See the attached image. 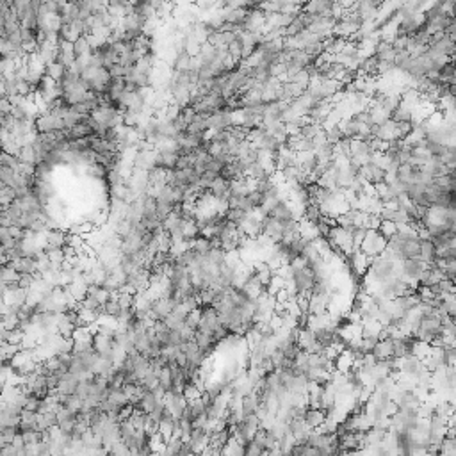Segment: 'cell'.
Segmentation results:
<instances>
[{
	"mask_svg": "<svg viewBox=\"0 0 456 456\" xmlns=\"http://www.w3.org/2000/svg\"><path fill=\"white\" fill-rule=\"evenodd\" d=\"M428 267V264H424L419 259H406L399 262V278H403L405 282H408L410 285L417 287L420 280V274Z\"/></svg>",
	"mask_w": 456,
	"mask_h": 456,
	"instance_id": "obj_1",
	"label": "cell"
},
{
	"mask_svg": "<svg viewBox=\"0 0 456 456\" xmlns=\"http://www.w3.org/2000/svg\"><path fill=\"white\" fill-rule=\"evenodd\" d=\"M385 248H387V239L381 237L376 230H369L358 250H360L364 255H367L369 259H372V257L381 255V253L385 252Z\"/></svg>",
	"mask_w": 456,
	"mask_h": 456,
	"instance_id": "obj_2",
	"label": "cell"
},
{
	"mask_svg": "<svg viewBox=\"0 0 456 456\" xmlns=\"http://www.w3.org/2000/svg\"><path fill=\"white\" fill-rule=\"evenodd\" d=\"M34 128L38 134H55V132H62L64 128V121L62 118L52 116V114H41L34 121Z\"/></svg>",
	"mask_w": 456,
	"mask_h": 456,
	"instance_id": "obj_3",
	"label": "cell"
},
{
	"mask_svg": "<svg viewBox=\"0 0 456 456\" xmlns=\"http://www.w3.org/2000/svg\"><path fill=\"white\" fill-rule=\"evenodd\" d=\"M423 369H424L423 360H419V358L413 357V355H406V357H403L401 360H398L399 374L410 376V378H413V379H415V376L419 374Z\"/></svg>",
	"mask_w": 456,
	"mask_h": 456,
	"instance_id": "obj_4",
	"label": "cell"
},
{
	"mask_svg": "<svg viewBox=\"0 0 456 456\" xmlns=\"http://www.w3.org/2000/svg\"><path fill=\"white\" fill-rule=\"evenodd\" d=\"M371 357L374 358V362L392 360V339H389V337L379 339L371 349Z\"/></svg>",
	"mask_w": 456,
	"mask_h": 456,
	"instance_id": "obj_5",
	"label": "cell"
},
{
	"mask_svg": "<svg viewBox=\"0 0 456 456\" xmlns=\"http://www.w3.org/2000/svg\"><path fill=\"white\" fill-rule=\"evenodd\" d=\"M77 387H79V378L77 376H73L72 372H66L64 376L59 378L57 389H55L54 392L57 396H73L75 392H77Z\"/></svg>",
	"mask_w": 456,
	"mask_h": 456,
	"instance_id": "obj_6",
	"label": "cell"
},
{
	"mask_svg": "<svg viewBox=\"0 0 456 456\" xmlns=\"http://www.w3.org/2000/svg\"><path fill=\"white\" fill-rule=\"evenodd\" d=\"M66 242H68V232L61 230V228L45 232V250L64 248Z\"/></svg>",
	"mask_w": 456,
	"mask_h": 456,
	"instance_id": "obj_7",
	"label": "cell"
},
{
	"mask_svg": "<svg viewBox=\"0 0 456 456\" xmlns=\"http://www.w3.org/2000/svg\"><path fill=\"white\" fill-rule=\"evenodd\" d=\"M8 266L13 267L18 274H38L36 260L32 257H20V259L9 260Z\"/></svg>",
	"mask_w": 456,
	"mask_h": 456,
	"instance_id": "obj_8",
	"label": "cell"
},
{
	"mask_svg": "<svg viewBox=\"0 0 456 456\" xmlns=\"http://www.w3.org/2000/svg\"><path fill=\"white\" fill-rule=\"evenodd\" d=\"M326 419H328L326 413L319 408H310V406H307V410H305V413H303V420L307 423V426L310 428V430L321 428L323 424L326 423Z\"/></svg>",
	"mask_w": 456,
	"mask_h": 456,
	"instance_id": "obj_9",
	"label": "cell"
},
{
	"mask_svg": "<svg viewBox=\"0 0 456 456\" xmlns=\"http://www.w3.org/2000/svg\"><path fill=\"white\" fill-rule=\"evenodd\" d=\"M179 155L180 154H177V152H157L155 150V168L171 171V169H175Z\"/></svg>",
	"mask_w": 456,
	"mask_h": 456,
	"instance_id": "obj_10",
	"label": "cell"
},
{
	"mask_svg": "<svg viewBox=\"0 0 456 456\" xmlns=\"http://www.w3.org/2000/svg\"><path fill=\"white\" fill-rule=\"evenodd\" d=\"M347 259H349L351 267H353V271L357 274H365V273H367L369 264H371V259H369L367 255H364L360 250H355L353 253H349V255H347Z\"/></svg>",
	"mask_w": 456,
	"mask_h": 456,
	"instance_id": "obj_11",
	"label": "cell"
},
{
	"mask_svg": "<svg viewBox=\"0 0 456 456\" xmlns=\"http://www.w3.org/2000/svg\"><path fill=\"white\" fill-rule=\"evenodd\" d=\"M16 157H18L20 164H29V166H34V168H36V166L40 164V162H38L36 152H34L32 145H25V146H22Z\"/></svg>",
	"mask_w": 456,
	"mask_h": 456,
	"instance_id": "obj_12",
	"label": "cell"
},
{
	"mask_svg": "<svg viewBox=\"0 0 456 456\" xmlns=\"http://www.w3.org/2000/svg\"><path fill=\"white\" fill-rule=\"evenodd\" d=\"M205 132H207V116H203V114H196L194 120L189 123V127L186 128V134L205 135Z\"/></svg>",
	"mask_w": 456,
	"mask_h": 456,
	"instance_id": "obj_13",
	"label": "cell"
},
{
	"mask_svg": "<svg viewBox=\"0 0 456 456\" xmlns=\"http://www.w3.org/2000/svg\"><path fill=\"white\" fill-rule=\"evenodd\" d=\"M419 260H423L424 264L431 266L435 262V246L430 239L426 241H420V253H419Z\"/></svg>",
	"mask_w": 456,
	"mask_h": 456,
	"instance_id": "obj_14",
	"label": "cell"
},
{
	"mask_svg": "<svg viewBox=\"0 0 456 456\" xmlns=\"http://www.w3.org/2000/svg\"><path fill=\"white\" fill-rule=\"evenodd\" d=\"M120 314H121L120 303H118L116 296H111V299H107V301L102 305V315H107V318L118 319V318H120Z\"/></svg>",
	"mask_w": 456,
	"mask_h": 456,
	"instance_id": "obj_15",
	"label": "cell"
},
{
	"mask_svg": "<svg viewBox=\"0 0 456 456\" xmlns=\"http://www.w3.org/2000/svg\"><path fill=\"white\" fill-rule=\"evenodd\" d=\"M73 54H75V57H88V55L93 54V48L89 45L88 38L81 36L77 41H73Z\"/></svg>",
	"mask_w": 456,
	"mask_h": 456,
	"instance_id": "obj_16",
	"label": "cell"
},
{
	"mask_svg": "<svg viewBox=\"0 0 456 456\" xmlns=\"http://www.w3.org/2000/svg\"><path fill=\"white\" fill-rule=\"evenodd\" d=\"M86 296L93 298L96 303H98V305H103L107 299H111V292L106 291L102 285H89V287H88V294H86Z\"/></svg>",
	"mask_w": 456,
	"mask_h": 456,
	"instance_id": "obj_17",
	"label": "cell"
},
{
	"mask_svg": "<svg viewBox=\"0 0 456 456\" xmlns=\"http://www.w3.org/2000/svg\"><path fill=\"white\" fill-rule=\"evenodd\" d=\"M164 401V399H162ZM161 403V399L155 398L154 391H145V394H143V399H141V405H139V410H143V412L150 413L152 410L155 408V406Z\"/></svg>",
	"mask_w": 456,
	"mask_h": 456,
	"instance_id": "obj_18",
	"label": "cell"
},
{
	"mask_svg": "<svg viewBox=\"0 0 456 456\" xmlns=\"http://www.w3.org/2000/svg\"><path fill=\"white\" fill-rule=\"evenodd\" d=\"M64 72H66V68L62 64H59L57 61H54V62H50V64L45 66V75H47L48 79H52V81H55V82L61 81L62 75H64Z\"/></svg>",
	"mask_w": 456,
	"mask_h": 456,
	"instance_id": "obj_19",
	"label": "cell"
},
{
	"mask_svg": "<svg viewBox=\"0 0 456 456\" xmlns=\"http://www.w3.org/2000/svg\"><path fill=\"white\" fill-rule=\"evenodd\" d=\"M321 132H323L321 125L310 123V121H305V123H303V127L299 128V135H301V137H305V139H308V141H312V139H314L318 134H321Z\"/></svg>",
	"mask_w": 456,
	"mask_h": 456,
	"instance_id": "obj_20",
	"label": "cell"
},
{
	"mask_svg": "<svg viewBox=\"0 0 456 456\" xmlns=\"http://www.w3.org/2000/svg\"><path fill=\"white\" fill-rule=\"evenodd\" d=\"M391 120L396 121V123H410L412 121V111L403 106V103H399L398 109L391 114Z\"/></svg>",
	"mask_w": 456,
	"mask_h": 456,
	"instance_id": "obj_21",
	"label": "cell"
},
{
	"mask_svg": "<svg viewBox=\"0 0 456 456\" xmlns=\"http://www.w3.org/2000/svg\"><path fill=\"white\" fill-rule=\"evenodd\" d=\"M191 69V55H187L186 52L184 54H179L175 57V62H173V73H184Z\"/></svg>",
	"mask_w": 456,
	"mask_h": 456,
	"instance_id": "obj_22",
	"label": "cell"
},
{
	"mask_svg": "<svg viewBox=\"0 0 456 456\" xmlns=\"http://www.w3.org/2000/svg\"><path fill=\"white\" fill-rule=\"evenodd\" d=\"M159 389H162V391L168 394L169 391H171V383H173V374H171V369L169 367H164L161 372H159Z\"/></svg>",
	"mask_w": 456,
	"mask_h": 456,
	"instance_id": "obj_23",
	"label": "cell"
},
{
	"mask_svg": "<svg viewBox=\"0 0 456 456\" xmlns=\"http://www.w3.org/2000/svg\"><path fill=\"white\" fill-rule=\"evenodd\" d=\"M0 276H2V280H4L6 285H13V284H18L20 280V274L16 273L13 267H9L8 264H4V266H0Z\"/></svg>",
	"mask_w": 456,
	"mask_h": 456,
	"instance_id": "obj_24",
	"label": "cell"
},
{
	"mask_svg": "<svg viewBox=\"0 0 456 456\" xmlns=\"http://www.w3.org/2000/svg\"><path fill=\"white\" fill-rule=\"evenodd\" d=\"M378 232L379 235H381V237H385L389 241V239L392 237V235H396L398 234V225H396V223H392V221H381L379 223V226H378Z\"/></svg>",
	"mask_w": 456,
	"mask_h": 456,
	"instance_id": "obj_25",
	"label": "cell"
},
{
	"mask_svg": "<svg viewBox=\"0 0 456 456\" xmlns=\"http://www.w3.org/2000/svg\"><path fill=\"white\" fill-rule=\"evenodd\" d=\"M0 166H4V168H9V169H13V171L18 173L20 161L16 155H9V154H6V152H0Z\"/></svg>",
	"mask_w": 456,
	"mask_h": 456,
	"instance_id": "obj_26",
	"label": "cell"
},
{
	"mask_svg": "<svg viewBox=\"0 0 456 456\" xmlns=\"http://www.w3.org/2000/svg\"><path fill=\"white\" fill-rule=\"evenodd\" d=\"M200 321H201V307H198V308H194V310H191L189 314H187V318H186V325L191 326V328H194V330L198 328Z\"/></svg>",
	"mask_w": 456,
	"mask_h": 456,
	"instance_id": "obj_27",
	"label": "cell"
},
{
	"mask_svg": "<svg viewBox=\"0 0 456 456\" xmlns=\"http://www.w3.org/2000/svg\"><path fill=\"white\" fill-rule=\"evenodd\" d=\"M38 274H20V280H18V287L23 289V291H29L32 287V284L36 282Z\"/></svg>",
	"mask_w": 456,
	"mask_h": 456,
	"instance_id": "obj_28",
	"label": "cell"
},
{
	"mask_svg": "<svg viewBox=\"0 0 456 456\" xmlns=\"http://www.w3.org/2000/svg\"><path fill=\"white\" fill-rule=\"evenodd\" d=\"M11 111H13L11 100H9L8 96H2V98H0V114H2V116H9Z\"/></svg>",
	"mask_w": 456,
	"mask_h": 456,
	"instance_id": "obj_29",
	"label": "cell"
},
{
	"mask_svg": "<svg viewBox=\"0 0 456 456\" xmlns=\"http://www.w3.org/2000/svg\"><path fill=\"white\" fill-rule=\"evenodd\" d=\"M4 9H6V2H4V0H0V13L4 11Z\"/></svg>",
	"mask_w": 456,
	"mask_h": 456,
	"instance_id": "obj_30",
	"label": "cell"
}]
</instances>
